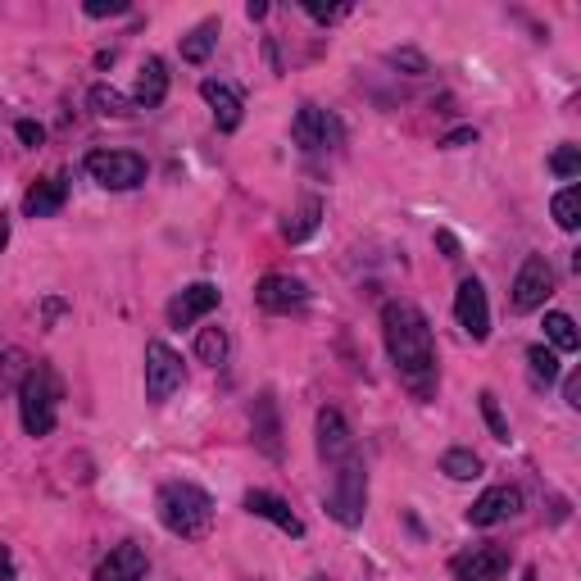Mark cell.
Segmentation results:
<instances>
[{
    "instance_id": "obj_25",
    "label": "cell",
    "mask_w": 581,
    "mask_h": 581,
    "mask_svg": "<svg viewBox=\"0 0 581 581\" xmlns=\"http://www.w3.org/2000/svg\"><path fill=\"white\" fill-rule=\"evenodd\" d=\"M527 373H532L536 386H554L559 382V355H554L545 341H536L532 350H527Z\"/></svg>"
},
{
    "instance_id": "obj_37",
    "label": "cell",
    "mask_w": 581,
    "mask_h": 581,
    "mask_svg": "<svg viewBox=\"0 0 581 581\" xmlns=\"http://www.w3.org/2000/svg\"><path fill=\"white\" fill-rule=\"evenodd\" d=\"M436 246H441L445 259H459V237H454V232H445V227H441V232H436Z\"/></svg>"
},
{
    "instance_id": "obj_31",
    "label": "cell",
    "mask_w": 581,
    "mask_h": 581,
    "mask_svg": "<svg viewBox=\"0 0 581 581\" xmlns=\"http://www.w3.org/2000/svg\"><path fill=\"white\" fill-rule=\"evenodd\" d=\"M386 60H391L395 69H409V73H414V78H423V73H427V60H423V55H418V50H391Z\"/></svg>"
},
{
    "instance_id": "obj_8",
    "label": "cell",
    "mask_w": 581,
    "mask_h": 581,
    "mask_svg": "<svg viewBox=\"0 0 581 581\" xmlns=\"http://www.w3.org/2000/svg\"><path fill=\"white\" fill-rule=\"evenodd\" d=\"M554 296V268L545 255H527L518 268V277H513V314H532V309H541L545 300Z\"/></svg>"
},
{
    "instance_id": "obj_32",
    "label": "cell",
    "mask_w": 581,
    "mask_h": 581,
    "mask_svg": "<svg viewBox=\"0 0 581 581\" xmlns=\"http://www.w3.org/2000/svg\"><path fill=\"white\" fill-rule=\"evenodd\" d=\"M82 10H87L91 19H114V14H128V0H87Z\"/></svg>"
},
{
    "instance_id": "obj_19",
    "label": "cell",
    "mask_w": 581,
    "mask_h": 581,
    "mask_svg": "<svg viewBox=\"0 0 581 581\" xmlns=\"http://www.w3.org/2000/svg\"><path fill=\"white\" fill-rule=\"evenodd\" d=\"M64 200H69V178L50 173V178H41L37 187H28L23 209H28V218H55L64 209Z\"/></svg>"
},
{
    "instance_id": "obj_30",
    "label": "cell",
    "mask_w": 581,
    "mask_h": 581,
    "mask_svg": "<svg viewBox=\"0 0 581 581\" xmlns=\"http://www.w3.org/2000/svg\"><path fill=\"white\" fill-rule=\"evenodd\" d=\"M550 173H554V178H563V182H577L581 178V150L577 146H559L550 155Z\"/></svg>"
},
{
    "instance_id": "obj_33",
    "label": "cell",
    "mask_w": 581,
    "mask_h": 581,
    "mask_svg": "<svg viewBox=\"0 0 581 581\" xmlns=\"http://www.w3.org/2000/svg\"><path fill=\"white\" fill-rule=\"evenodd\" d=\"M14 132H19V141H23V146H32V150L46 141V128H41V123H32V119H19V123H14Z\"/></svg>"
},
{
    "instance_id": "obj_5",
    "label": "cell",
    "mask_w": 581,
    "mask_h": 581,
    "mask_svg": "<svg viewBox=\"0 0 581 581\" xmlns=\"http://www.w3.org/2000/svg\"><path fill=\"white\" fill-rule=\"evenodd\" d=\"M87 173H91V182L105 191H132L146 182V159H141L137 150H91Z\"/></svg>"
},
{
    "instance_id": "obj_27",
    "label": "cell",
    "mask_w": 581,
    "mask_h": 581,
    "mask_svg": "<svg viewBox=\"0 0 581 581\" xmlns=\"http://www.w3.org/2000/svg\"><path fill=\"white\" fill-rule=\"evenodd\" d=\"M550 214L563 232H577L581 227V187H563L559 196L550 200Z\"/></svg>"
},
{
    "instance_id": "obj_29",
    "label": "cell",
    "mask_w": 581,
    "mask_h": 581,
    "mask_svg": "<svg viewBox=\"0 0 581 581\" xmlns=\"http://www.w3.org/2000/svg\"><path fill=\"white\" fill-rule=\"evenodd\" d=\"M477 404H482V418H486V427H491V436L495 441H509V418H504V409H500V400H495V391H482L477 395Z\"/></svg>"
},
{
    "instance_id": "obj_41",
    "label": "cell",
    "mask_w": 581,
    "mask_h": 581,
    "mask_svg": "<svg viewBox=\"0 0 581 581\" xmlns=\"http://www.w3.org/2000/svg\"><path fill=\"white\" fill-rule=\"evenodd\" d=\"M522 581H536V572H532V568H527V572H522Z\"/></svg>"
},
{
    "instance_id": "obj_28",
    "label": "cell",
    "mask_w": 581,
    "mask_h": 581,
    "mask_svg": "<svg viewBox=\"0 0 581 581\" xmlns=\"http://www.w3.org/2000/svg\"><path fill=\"white\" fill-rule=\"evenodd\" d=\"M196 359H200V364H209V368L223 364V359H227V332H223V327H200Z\"/></svg>"
},
{
    "instance_id": "obj_34",
    "label": "cell",
    "mask_w": 581,
    "mask_h": 581,
    "mask_svg": "<svg viewBox=\"0 0 581 581\" xmlns=\"http://www.w3.org/2000/svg\"><path fill=\"white\" fill-rule=\"evenodd\" d=\"M345 10H350V5H318V0H305V14H314L318 23H332V19H341Z\"/></svg>"
},
{
    "instance_id": "obj_14",
    "label": "cell",
    "mask_w": 581,
    "mask_h": 581,
    "mask_svg": "<svg viewBox=\"0 0 581 581\" xmlns=\"http://www.w3.org/2000/svg\"><path fill=\"white\" fill-rule=\"evenodd\" d=\"M200 96H205V105L214 109V123L218 132H237L241 119H246V100H241L237 87H227V82H200Z\"/></svg>"
},
{
    "instance_id": "obj_38",
    "label": "cell",
    "mask_w": 581,
    "mask_h": 581,
    "mask_svg": "<svg viewBox=\"0 0 581 581\" xmlns=\"http://www.w3.org/2000/svg\"><path fill=\"white\" fill-rule=\"evenodd\" d=\"M0 581H19V572H14V554H10V545H0Z\"/></svg>"
},
{
    "instance_id": "obj_11",
    "label": "cell",
    "mask_w": 581,
    "mask_h": 581,
    "mask_svg": "<svg viewBox=\"0 0 581 581\" xmlns=\"http://www.w3.org/2000/svg\"><path fill=\"white\" fill-rule=\"evenodd\" d=\"M218 300H223V291H218L214 282H191V286H182L178 296L168 300V323H173V327L200 323L205 314H214V309H218Z\"/></svg>"
},
{
    "instance_id": "obj_24",
    "label": "cell",
    "mask_w": 581,
    "mask_h": 581,
    "mask_svg": "<svg viewBox=\"0 0 581 581\" xmlns=\"http://www.w3.org/2000/svg\"><path fill=\"white\" fill-rule=\"evenodd\" d=\"M441 473L454 477V482H473V477H482V459H477L473 450H463V445H454V450L441 454Z\"/></svg>"
},
{
    "instance_id": "obj_4",
    "label": "cell",
    "mask_w": 581,
    "mask_h": 581,
    "mask_svg": "<svg viewBox=\"0 0 581 581\" xmlns=\"http://www.w3.org/2000/svg\"><path fill=\"white\" fill-rule=\"evenodd\" d=\"M327 513H332L341 527H364V513H368V473L364 463L350 454V459L336 463V477H332V491H327Z\"/></svg>"
},
{
    "instance_id": "obj_36",
    "label": "cell",
    "mask_w": 581,
    "mask_h": 581,
    "mask_svg": "<svg viewBox=\"0 0 581 581\" xmlns=\"http://www.w3.org/2000/svg\"><path fill=\"white\" fill-rule=\"evenodd\" d=\"M563 400H568V409H581V373H568V382H563Z\"/></svg>"
},
{
    "instance_id": "obj_20",
    "label": "cell",
    "mask_w": 581,
    "mask_h": 581,
    "mask_svg": "<svg viewBox=\"0 0 581 581\" xmlns=\"http://www.w3.org/2000/svg\"><path fill=\"white\" fill-rule=\"evenodd\" d=\"M168 96V64L159 60V55H150L146 64H141L137 73V105L141 109H159Z\"/></svg>"
},
{
    "instance_id": "obj_26",
    "label": "cell",
    "mask_w": 581,
    "mask_h": 581,
    "mask_svg": "<svg viewBox=\"0 0 581 581\" xmlns=\"http://www.w3.org/2000/svg\"><path fill=\"white\" fill-rule=\"evenodd\" d=\"M91 109H96L100 119H128L132 114V100L123 96L119 87H105V82H100V87H91Z\"/></svg>"
},
{
    "instance_id": "obj_9",
    "label": "cell",
    "mask_w": 581,
    "mask_h": 581,
    "mask_svg": "<svg viewBox=\"0 0 581 581\" xmlns=\"http://www.w3.org/2000/svg\"><path fill=\"white\" fill-rule=\"evenodd\" d=\"M454 318H459V327L473 341L491 336V305H486V286L477 277H463L459 282V291H454Z\"/></svg>"
},
{
    "instance_id": "obj_39",
    "label": "cell",
    "mask_w": 581,
    "mask_h": 581,
    "mask_svg": "<svg viewBox=\"0 0 581 581\" xmlns=\"http://www.w3.org/2000/svg\"><path fill=\"white\" fill-rule=\"evenodd\" d=\"M5 246H10V218L0 214V255H5Z\"/></svg>"
},
{
    "instance_id": "obj_7",
    "label": "cell",
    "mask_w": 581,
    "mask_h": 581,
    "mask_svg": "<svg viewBox=\"0 0 581 581\" xmlns=\"http://www.w3.org/2000/svg\"><path fill=\"white\" fill-rule=\"evenodd\" d=\"M291 137L305 155H323V150H336L345 141V128L336 119L332 109L323 105H300L296 109V123H291Z\"/></svg>"
},
{
    "instance_id": "obj_17",
    "label": "cell",
    "mask_w": 581,
    "mask_h": 581,
    "mask_svg": "<svg viewBox=\"0 0 581 581\" xmlns=\"http://www.w3.org/2000/svg\"><path fill=\"white\" fill-rule=\"evenodd\" d=\"M246 513H255V518H264V522H273V527H282L286 536H305V522L296 518V509L282 500V495H273V491H246Z\"/></svg>"
},
{
    "instance_id": "obj_12",
    "label": "cell",
    "mask_w": 581,
    "mask_h": 581,
    "mask_svg": "<svg viewBox=\"0 0 581 581\" xmlns=\"http://www.w3.org/2000/svg\"><path fill=\"white\" fill-rule=\"evenodd\" d=\"M355 454V436L345 423L341 409H318V459L323 463H341Z\"/></svg>"
},
{
    "instance_id": "obj_21",
    "label": "cell",
    "mask_w": 581,
    "mask_h": 581,
    "mask_svg": "<svg viewBox=\"0 0 581 581\" xmlns=\"http://www.w3.org/2000/svg\"><path fill=\"white\" fill-rule=\"evenodd\" d=\"M318 223H323V200H318V196H305V200H300V209L291 214V223H286V241H291V246L309 241V237L318 232Z\"/></svg>"
},
{
    "instance_id": "obj_18",
    "label": "cell",
    "mask_w": 581,
    "mask_h": 581,
    "mask_svg": "<svg viewBox=\"0 0 581 581\" xmlns=\"http://www.w3.org/2000/svg\"><path fill=\"white\" fill-rule=\"evenodd\" d=\"M504 572H509V554L500 545L473 550L454 563V581H504Z\"/></svg>"
},
{
    "instance_id": "obj_15",
    "label": "cell",
    "mask_w": 581,
    "mask_h": 581,
    "mask_svg": "<svg viewBox=\"0 0 581 581\" xmlns=\"http://www.w3.org/2000/svg\"><path fill=\"white\" fill-rule=\"evenodd\" d=\"M250 432H255V445L268 459H282V418H277L273 391H259L255 409H250Z\"/></svg>"
},
{
    "instance_id": "obj_6",
    "label": "cell",
    "mask_w": 581,
    "mask_h": 581,
    "mask_svg": "<svg viewBox=\"0 0 581 581\" xmlns=\"http://www.w3.org/2000/svg\"><path fill=\"white\" fill-rule=\"evenodd\" d=\"M187 382V368L182 355L168 341H146V400L150 404H168Z\"/></svg>"
},
{
    "instance_id": "obj_3",
    "label": "cell",
    "mask_w": 581,
    "mask_h": 581,
    "mask_svg": "<svg viewBox=\"0 0 581 581\" xmlns=\"http://www.w3.org/2000/svg\"><path fill=\"white\" fill-rule=\"evenodd\" d=\"M60 400L64 382L50 364H32L19 382V423L28 436H50L60 423Z\"/></svg>"
},
{
    "instance_id": "obj_16",
    "label": "cell",
    "mask_w": 581,
    "mask_h": 581,
    "mask_svg": "<svg viewBox=\"0 0 581 581\" xmlns=\"http://www.w3.org/2000/svg\"><path fill=\"white\" fill-rule=\"evenodd\" d=\"M146 568H150L146 550L132 545V541H123V545H114V550L100 559L96 581H141V577H146Z\"/></svg>"
},
{
    "instance_id": "obj_35",
    "label": "cell",
    "mask_w": 581,
    "mask_h": 581,
    "mask_svg": "<svg viewBox=\"0 0 581 581\" xmlns=\"http://www.w3.org/2000/svg\"><path fill=\"white\" fill-rule=\"evenodd\" d=\"M477 141V128H454L441 137V150H459V146H473Z\"/></svg>"
},
{
    "instance_id": "obj_23",
    "label": "cell",
    "mask_w": 581,
    "mask_h": 581,
    "mask_svg": "<svg viewBox=\"0 0 581 581\" xmlns=\"http://www.w3.org/2000/svg\"><path fill=\"white\" fill-rule=\"evenodd\" d=\"M214 46H218V23L205 19L200 28H191L187 37H182V60H187V64H205L209 55H214Z\"/></svg>"
},
{
    "instance_id": "obj_1",
    "label": "cell",
    "mask_w": 581,
    "mask_h": 581,
    "mask_svg": "<svg viewBox=\"0 0 581 581\" xmlns=\"http://www.w3.org/2000/svg\"><path fill=\"white\" fill-rule=\"evenodd\" d=\"M382 336H386V355H391L400 382L409 386V395L414 400H436L441 364H436V336L423 309L409 305V300H386Z\"/></svg>"
},
{
    "instance_id": "obj_10",
    "label": "cell",
    "mask_w": 581,
    "mask_h": 581,
    "mask_svg": "<svg viewBox=\"0 0 581 581\" xmlns=\"http://www.w3.org/2000/svg\"><path fill=\"white\" fill-rule=\"evenodd\" d=\"M305 300H309V286L291 273H264L255 286V305L264 309V314H291V309H300Z\"/></svg>"
},
{
    "instance_id": "obj_22",
    "label": "cell",
    "mask_w": 581,
    "mask_h": 581,
    "mask_svg": "<svg viewBox=\"0 0 581 581\" xmlns=\"http://www.w3.org/2000/svg\"><path fill=\"white\" fill-rule=\"evenodd\" d=\"M545 336H550V350H554V355H572V350L581 345L577 323H572V314H563V309L545 314Z\"/></svg>"
},
{
    "instance_id": "obj_13",
    "label": "cell",
    "mask_w": 581,
    "mask_h": 581,
    "mask_svg": "<svg viewBox=\"0 0 581 581\" xmlns=\"http://www.w3.org/2000/svg\"><path fill=\"white\" fill-rule=\"evenodd\" d=\"M518 509H522L518 486H491V491H482L473 500L468 522H473V527H500V522H509Z\"/></svg>"
},
{
    "instance_id": "obj_40",
    "label": "cell",
    "mask_w": 581,
    "mask_h": 581,
    "mask_svg": "<svg viewBox=\"0 0 581 581\" xmlns=\"http://www.w3.org/2000/svg\"><path fill=\"white\" fill-rule=\"evenodd\" d=\"M246 14H250V19H264V14H268V5H264V0H250V5H246Z\"/></svg>"
},
{
    "instance_id": "obj_2",
    "label": "cell",
    "mask_w": 581,
    "mask_h": 581,
    "mask_svg": "<svg viewBox=\"0 0 581 581\" xmlns=\"http://www.w3.org/2000/svg\"><path fill=\"white\" fill-rule=\"evenodd\" d=\"M155 509H159V522L173 536H182V541H200L214 527V500L196 482H164L155 495Z\"/></svg>"
}]
</instances>
